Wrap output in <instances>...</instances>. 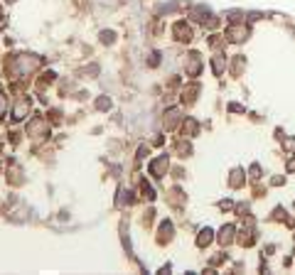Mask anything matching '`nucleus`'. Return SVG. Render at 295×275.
Here are the masks:
<instances>
[{
  "instance_id": "1",
  "label": "nucleus",
  "mask_w": 295,
  "mask_h": 275,
  "mask_svg": "<svg viewBox=\"0 0 295 275\" xmlns=\"http://www.w3.org/2000/svg\"><path fill=\"white\" fill-rule=\"evenodd\" d=\"M30 108V101H22L18 108H15V121H20V118H25V113H28Z\"/></svg>"
},
{
  "instance_id": "2",
  "label": "nucleus",
  "mask_w": 295,
  "mask_h": 275,
  "mask_svg": "<svg viewBox=\"0 0 295 275\" xmlns=\"http://www.w3.org/2000/svg\"><path fill=\"white\" fill-rule=\"evenodd\" d=\"M5 108H8V98H5V96L0 93V116L5 113Z\"/></svg>"
}]
</instances>
